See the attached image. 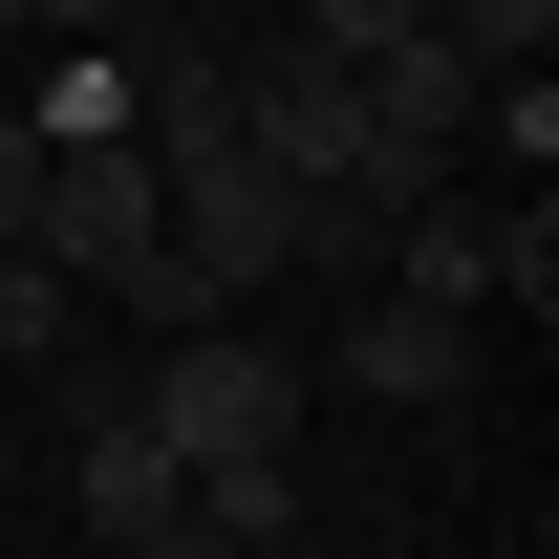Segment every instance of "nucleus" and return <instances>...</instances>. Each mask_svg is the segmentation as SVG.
I'll return each mask as SVG.
<instances>
[{
    "mask_svg": "<svg viewBox=\"0 0 559 559\" xmlns=\"http://www.w3.org/2000/svg\"><path fill=\"white\" fill-rule=\"evenodd\" d=\"M66 495H86V538H108V559H151V516H173V495H194V474H173V452H151V430H130V388H108V409L66 430Z\"/></svg>",
    "mask_w": 559,
    "mask_h": 559,
    "instance_id": "5",
    "label": "nucleus"
},
{
    "mask_svg": "<svg viewBox=\"0 0 559 559\" xmlns=\"http://www.w3.org/2000/svg\"><path fill=\"white\" fill-rule=\"evenodd\" d=\"M44 345H66V280H44L22 237H0V366H44Z\"/></svg>",
    "mask_w": 559,
    "mask_h": 559,
    "instance_id": "9",
    "label": "nucleus"
},
{
    "mask_svg": "<svg viewBox=\"0 0 559 559\" xmlns=\"http://www.w3.org/2000/svg\"><path fill=\"white\" fill-rule=\"evenodd\" d=\"M22 259L66 280V301L108 280V301L151 323V301H173V194H151V151H44V215H22Z\"/></svg>",
    "mask_w": 559,
    "mask_h": 559,
    "instance_id": "3",
    "label": "nucleus"
},
{
    "mask_svg": "<svg viewBox=\"0 0 559 559\" xmlns=\"http://www.w3.org/2000/svg\"><path fill=\"white\" fill-rule=\"evenodd\" d=\"M151 559H301V474H280V452L259 474H194L173 516H151Z\"/></svg>",
    "mask_w": 559,
    "mask_h": 559,
    "instance_id": "6",
    "label": "nucleus"
},
{
    "mask_svg": "<svg viewBox=\"0 0 559 559\" xmlns=\"http://www.w3.org/2000/svg\"><path fill=\"white\" fill-rule=\"evenodd\" d=\"M151 22H215V0H151Z\"/></svg>",
    "mask_w": 559,
    "mask_h": 559,
    "instance_id": "12",
    "label": "nucleus"
},
{
    "mask_svg": "<svg viewBox=\"0 0 559 559\" xmlns=\"http://www.w3.org/2000/svg\"><path fill=\"white\" fill-rule=\"evenodd\" d=\"M130 430L173 452V474H259L280 430H301V366H280L259 323H173V345H151V388H130Z\"/></svg>",
    "mask_w": 559,
    "mask_h": 559,
    "instance_id": "1",
    "label": "nucleus"
},
{
    "mask_svg": "<svg viewBox=\"0 0 559 559\" xmlns=\"http://www.w3.org/2000/svg\"><path fill=\"white\" fill-rule=\"evenodd\" d=\"M430 44L495 86V66H538V44H559V0H430Z\"/></svg>",
    "mask_w": 559,
    "mask_h": 559,
    "instance_id": "7",
    "label": "nucleus"
},
{
    "mask_svg": "<svg viewBox=\"0 0 559 559\" xmlns=\"http://www.w3.org/2000/svg\"><path fill=\"white\" fill-rule=\"evenodd\" d=\"M430 0H301V66H366V44H409Z\"/></svg>",
    "mask_w": 559,
    "mask_h": 559,
    "instance_id": "8",
    "label": "nucleus"
},
{
    "mask_svg": "<svg viewBox=\"0 0 559 559\" xmlns=\"http://www.w3.org/2000/svg\"><path fill=\"white\" fill-rule=\"evenodd\" d=\"M22 215H44V130L0 108V237H22Z\"/></svg>",
    "mask_w": 559,
    "mask_h": 559,
    "instance_id": "11",
    "label": "nucleus"
},
{
    "mask_svg": "<svg viewBox=\"0 0 559 559\" xmlns=\"http://www.w3.org/2000/svg\"><path fill=\"white\" fill-rule=\"evenodd\" d=\"M22 44H151V0H22Z\"/></svg>",
    "mask_w": 559,
    "mask_h": 559,
    "instance_id": "10",
    "label": "nucleus"
},
{
    "mask_svg": "<svg viewBox=\"0 0 559 559\" xmlns=\"http://www.w3.org/2000/svg\"><path fill=\"white\" fill-rule=\"evenodd\" d=\"M452 151H474V66L452 44H366L345 66V215H409V194H452Z\"/></svg>",
    "mask_w": 559,
    "mask_h": 559,
    "instance_id": "2",
    "label": "nucleus"
},
{
    "mask_svg": "<svg viewBox=\"0 0 559 559\" xmlns=\"http://www.w3.org/2000/svg\"><path fill=\"white\" fill-rule=\"evenodd\" d=\"M345 388H366V409H474V323H452V301H366V323H345Z\"/></svg>",
    "mask_w": 559,
    "mask_h": 559,
    "instance_id": "4",
    "label": "nucleus"
},
{
    "mask_svg": "<svg viewBox=\"0 0 559 559\" xmlns=\"http://www.w3.org/2000/svg\"><path fill=\"white\" fill-rule=\"evenodd\" d=\"M0 22H22V0H0Z\"/></svg>",
    "mask_w": 559,
    "mask_h": 559,
    "instance_id": "13",
    "label": "nucleus"
}]
</instances>
